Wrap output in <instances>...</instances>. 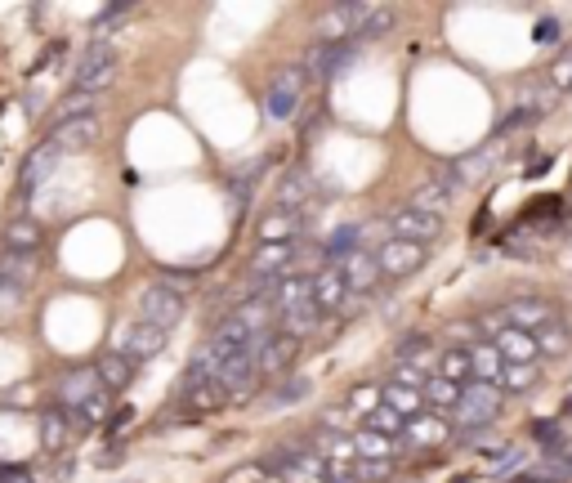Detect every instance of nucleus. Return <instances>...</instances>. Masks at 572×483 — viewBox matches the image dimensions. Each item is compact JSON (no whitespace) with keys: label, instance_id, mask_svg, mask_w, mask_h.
<instances>
[{"label":"nucleus","instance_id":"f257e3e1","mask_svg":"<svg viewBox=\"0 0 572 483\" xmlns=\"http://www.w3.org/2000/svg\"><path fill=\"white\" fill-rule=\"evenodd\" d=\"M54 398H58L63 412H76L81 426H85V421L95 426V421L107 417V385H104V376H99V367H90V363L67 367V372L58 376Z\"/></svg>","mask_w":572,"mask_h":483},{"label":"nucleus","instance_id":"f03ea898","mask_svg":"<svg viewBox=\"0 0 572 483\" xmlns=\"http://www.w3.org/2000/svg\"><path fill=\"white\" fill-rule=\"evenodd\" d=\"M273 305H277V318H282V331L286 336H309L322 327V305H317V296H313V282L309 277H277V287H273Z\"/></svg>","mask_w":572,"mask_h":483},{"label":"nucleus","instance_id":"7ed1b4c3","mask_svg":"<svg viewBox=\"0 0 572 483\" xmlns=\"http://www.w3.org/2000/svg\"><path fill=\"white\" fill-rule=\"evenodd\" d=\"M116 63H121V54H116V45H112V41H90V45H85V54L76 58L72 90L95 99L104 86H112V81H116Z\"/></svg>","mask_w":572,"mask_h":483},{"label":"nucleus","instance_id":"20e7f679","mask_svg":"<svg viewBox=\"0 0 572 483\" xmlns=\"http://www.w3.org/2000/svg\"><path fill=\"white\" fill-rule=\"evenodd\" d=\"M501 408H506V389H501V385L469 380L466 394H461V408L452 412V421H457V426H466L469 434H478V429H487L497 417H501Z\"/></svg>","mask_w":572,"mask_h":483},{"label":"nucleus","instance_id":"39448f33","mask_svg":"<svg viewBox=\"0 0 572 483\" xmlns=\"http://www.w3.org/2000/svg\"><path fill=\"white\" fill-rule=\"evenodd\" d=\"M179 318H184V296L170 282H148L139 291V322L170 336V327H179Z\"/></svg>","mask_w":572,"mask_h":483},{"label":"nucleus","instance_id":"423d86ee","mask_svg":"<svg viewBox=\"0 0 572 483\" xmlns=\"http://www.w3.org/2000/svg\"><path fill=\"white\" fill-rule=\"evenodd\" d=\"M305 67H277V76H273V86H268V95H264V112H268V121H291L300 104H305Z\"/></svg>","mask_w":572,"mask_h":483},{"label":"nucleus","instance_id":"0eeeda50","mask_svg":"<svg viewBox=\"0 0 572 483\" xmlns=\"http://www.w3.org/2000/svg\"><path fill=\"white\" fill-rule=\"evenodd\" d=\"M161 345H166V331H156V327H148V322H139V318L116 331V354H121V358H130L135 367H139V363H148V358H156V354H161Z\"/></svg>","mask_w":572,"mask_h":483},{"label":"nucleus","instance_id":"6e6552de","mask_svg":"<svg viewBox=\"0 0 572 483\" xmlns=\"http://www.w3.org/2000/svg\"><path fill=\"white\" fill-rule=\"evenodd\" d=\"M354 58H358V41H336V45H326V41H317L305 58V67H309V76H322V81H336L340 72H349L354 67Z\"/></svg>","mask_w":572,"mask_h":483},{"label":"nucleus","instance_id":"1a4fd4ad","mask_svg":"<svg viewBox=\"0 0 572 483\" xmlns=\"http://www.w3.org/2000/svg\"><path fill=\"white\" fill-rule=\"evenodd\" d=\"M376 260H380V273H389V277H407V273H416V268L429 260V247H420V242H403V237H389V242L376 247Z\"/></svg>","mask_w":572,"mask_h":483},{"label":"nucleus","instance_id":"9d476101","mask_svg":"<svg viewBox=\"0 0 572 483\" xmlns=\"http://www.w3.org/2000/svg\"><path fill=\"white\" fill-rule=\"evenodd\" d=\"M309 282H313V296H317L322 314H340V309L354 300L349 277H345V268L340 265H322L317 273H309Z\"/></svg>","mask_w":572,"mask_h":483},{"label":"nucleus","instance_id":"9b49d317","mask_svg":"<svg viewBox=\"0 0 572 483\" xmlns=\"http://www.w3.org/2000/svg\"><path fill=\"white\" fill-rule=\"evenodd\" d=\"M296 260H300L296 242H264L251 256V277L256 282H277V277H286V268L296 265Z\"/></svg>","mask_w":572,"mask_h":483},{"label":"nucleus","instance_id":"f8f14e48","mask_svg":"<svg viewBox=\"0 0 572 483\" xmlns=\"http://www.w3.org/2000/svg\"><path fill=\"white\" fill-rule=\"evenodd\" d=\"M389 233L403 237V242H420V247H429V242L443 233V219H438V215L416 211V206H398V211L389 215Z\"/></svg>","mask_w":572,"mask_h":483},{"label":"nucleus","instance_id":"ddd939ff","mask_svg":"<svg viewBox=\"0 0 572 483\" xmlns=\"http://www.w3.org/2000/svg\"><path fill=\"white\" fill-rule=\"evenodd\" d=\"M251 354H256V367L268 376L286 372L291 367V358H296V336H286V331H268L260 336L256 345H251Z\"/></svg>","mask_w":572,"mask_h":483},{"label":"nucleus","instance_id":"4468645a","mask_svg":"<svg viewBox=\"0 0 572 483\" xmlns=\"http://www.w3.org/2000/svg\"><path fill=\"white\" fill-rule=\"evenodd\" d=\"M492 345L501 349V358L510 367H537L541 363V349H537V336L532 331H519V327H506L492 336Z\"/></svg>","mask_w":572,"mask_h":483},{"label":"nucleus","instance_id":"2eb2a0df","mask_svg":"<svg viewBox=\"0 0 572 483\" xmlns=\"http://www.w3.org/2000/svg\"><path fill=\"white\" fill-rule=\"evenodd\" d=\"M99 139V116L90 112V116H72V121H58L50 135V144L58 153H76V148H90Z\"/></svg>","mask_w":572,"mask_h":483},{"label":"nucleus","instance_id":"dca6fc26","mask_svg":"<svg viewBox=\"0 0 572 483\" xmlns=\"http://www.w3.org/2000/svg\"><path fill=\"white\" fill-rule=\"evenodd\" d=\"M309 448L317 457H326V466H358V448H354V434H340V429H313Z\"/></svg>","mask_w":572,"mask_h":483},{"label":"nucleus","instance_id":"f3484780","mask_svg":"<svg viewBox=\"0 0 572 483\" xmlns=\"http://www.w3.org/2000/svg\"><path fill=\"white\" fill-rule=\"evenodd\" d=\"M58 157H63V153H58L54 144L32 148V153H27V161H23V170H18V193H23V197H32V193H36V188H41V184L54 175Z\"/></svg>","mask_w":572,"mask_h":483},{"label":"nucleus","instance_id":"a211bd4d","mask_svg":"<svg viewBox=\"0 0 572 483\" xmlns=\"http://www.w3.org/2000/svg\"><path fill=\"white\" fill-rule=\"evenodd\" d=\"M256 376H260L256 354H251V345H242V349H233V354L224 358V367H219V389H224V394H242Z\"/></svg>","mask_w":572,"mask_h":483},{"label":"nucleus","instance_id":"6ab92c4d","mask_svg":"<svg viewBox=\"0 0 572 483\" xmlns=\"http://www.w3.org/2000/svg\"><path fill=\"white\" fill-rule=\"evenodd\" d=\"M501 314L510 318V327L532 331V336H537V331H541L550 318H559V314H555V305H546V300H537V296H523V300H515V305H506Z\"/></svg>","mask_w":572,"mask_h":483},{"label":"nucleus","instance_id":"aec40b11","mask_svg":"<svg viewBox=\"0 0 572 483\" xmlns=\"http://www.w3.org/2000/svg\"><path fill=\"white\" fill-rule=\"evenodd\" d=\"M394 5H354V36L376 41V36H389L394 32Z\"/></svg>","mask_w":572,"mask_h":483},{"label":"nucleus","instance_id":"412c9836","mask_svg":"<svg viewBox=\"0 0 572 483\" xmlns=\"http://www.w3.org/2000/svg\"><path fill=\"white\" fill-rule=\"evenodd\" d=\"M345 268V277H349V291L354 296H363L376 287V277H380V260H376V247H363V251H354L349 260H340Z\"/></svg>","mask_w":572,"mask_h":483},{"label":"nucleus","instance_id":"4be33fe9","mask_svg":"<svg viewBox=\"0 0 572 483\" xmlns=\"http://www.w3.org/2000/svg\"><path fill=\"white\" fill-rule=\"evenodd\" d=\"M497 157H501V139H492L487 148H474V153H466V157H457L447 170L457 175V184H474V179H483V175L497 166Z\"/></svg>","mask_w":572,"mask_h":483},{"label":"nucleus","instance_id":"5701e85b","mask_svg":"<svg viewBox=\"0 0 572 483\" xmlns=\"http://www.w3.org/2000/svg\"><path fill=\"white\" fill-rule=\"evenodd\" d=\"M313 197H317V184H313L309 170H291L277 188V211H305Z\"/></svg>","mask_w":572,"mask_h":483},{"label":"nucleus","instance_id":"b1692460","mask_svg":"<svg viewBox=\"0 0 572 483\" xmlns=\"http://www.w3.org/2000/svg\"><path fill=\"white\" fill-rule=\"evenodd\" d=\"M380 403H385V408H394L403 421H416L420 412H429V403H425V389H407V385H394V380L380 389Z\"/></svg>","mask_w":572,"mask_h":483},{"label":"nucleus","instance_id":"393cba45","mask_svg":"<svg viewBox=\"0 0 572 483\" xmlns=\"http://www.w3.org/2000/svg\"><path fill=\"white\" fill-rule=\"evenodd\" d=\"M317 41L336 45V41H354V5H331L317 18Z\"/></svg>","mask_w":572,"mask_h":483},{"label":"nucleus","instance_id":"a878e982","mask_svg":"<svg viewBox=\"0 0 572 483\" xmlns=\"http://www.w3.org/2000/svg\"><path fill=\"white\" fill-rule=\"evenodd\" d=\"M469 363H474V380L501 385V376H506V358H501V349H497L492 340H478V345H469Z\"/></svg>","mask_w":572,"mask_h":483},{"label":"nucleus","instance_id":"bb28decb","mask_svg":"<svg viewBox=\"0 0 572 483\" xmlns=\"http://www.w3.org/2000/svg\"><path fill=\"white\" fill-rule=\"evenodd\" d=\"M305 228V215L300 211H268L260 224L264 242H296V233Z\"/></svg>","mask_w":572,"mask_h":483},{"label":"nucleus","instance_id":"cd10ccee","mask_svg":"<svg viewBox=\"0 0 572 483\" xmlns=\"http://www.w3.org/2000/svg\"><path fill=\"white\" fill-rule=\"evenodd\" d=\"M363 429L380 434V438H394V443H403V434H407V421H403V417H398L394 408L376 403L371 412H363Z\"/></svg>","mask_w":572,"mask_h":483},{"label":"nucleus","instance_id":"c85d7f7f","mask_svg":"<svg viewBox=\"0 0 572 483\" xmlns=\"http://www.w3.org/2000/svg\"><path fill=\"white\" fill-rule=\"evenodd\" d=\"M461 394H466V385H452V380H443V376H429V380H425V403H429V412H457V408H461Z\"/></svg>","mask_w":572,"mask_h":483},{"label":"nucleus","instance_id":"c756f323","mask_svg":"<svg viewBox=\"0 0 572 483\" xmlns=\"http://www.w3.org/2000/svg\"><path fill=\"white\" fill-rule=\"evenodd\" d=\"M5 242H9V251H18V256H32V251L41 247V228H36V219H27V215L9 219V228H5Z\"/></svg>","mask_w":572,"mask_h":483},{"label":"nucleus","instance_id":"7c9ffc66","mask_svg":"<svg viewBox=\"0 0 572 483\" xmlns=\"http://www.w3.org/2000/svg\"><path fill=\"white\" fill-rule=\"evenodd\" d=\"M407 206H416V211H425V215H438V219H443V211L452 206V193H447L443 184L425 179L420 188H412V202H407Z\"/></svg>","mask_w":572,"mask_h":483},{"label":"nucleus","instance_id":"2f4dec72","mask_svg":"<svg viewBox=\"0 0 572 483\" xmlns=\"http://www.w3.org/2000/svg\"><path fill=\"white\" fill-rule=\"evenodd\" d=\"M568 345H572V331H568V322H564V318H550L541 331H537V349H541L546 358L568 354Z\"/></svg>","mask_w":572,"mask_h":483},{"label":"nucleus","instance_id":"473e14b6","mask_svg":"<svg viewBox=\"0 0 572 483\" xmlns=\"http://www.w3.org/2000/svg\"><path fill=\"white\" fill-rule=\"evenodd\" d=\"M354 448H358V461H389L403 443L380 438V434H371V429H354Z\"/></svg>","mask_w":572,"mask_h":483},{"label":"nucleus","instance_id":"72a5a7b5","mask_svg":"<svg viewBox=\"0 0 572 483\" xmlns=\"http://www.w3.org/2000/svg\"><path fill=\"white\" fill-rule=\"evenodd\" d=\"M438 376L452 380V385H469V380H474L469 349H443V354H438Z\"/></svg>","mask_w":572,"mask_h":483},{"label":"nucleus","instance_id":"f704fd0d","mask_svg":"<svg viewBox=\"0 0 572 483\" xmlns=\"http://www.w3.org/2000/svg\"><path fill=\"white\" fill-rule=\"evenodd\" d=\"M260 170H264V161H251V166L233 170V179H228V193H233V206H237V211L251 202V193H256V184H260Z\"/></svg>","mask_w":572,"mask_h":483},{"label":"nucleus","instance_id":"c9c22d12","mask_svg":"<svg viewBox=\"0 0 572 483\" xmlns=\"http://www.w3.org/2000/svg\"><path fill=\"white\" fill-rule=\"evenodd\" d=\"M95 367H99V376H104L107 389H125V385H130V376H135V363H130V358H121L116 349H112V354H104Z\"/></svg>","mask_w":572,"mask_h":483},{"label":"nucleus","instance_id":"e433bc0d","mask_svg":"<svg viewBox=\"0 0 572 483\" xmlns=\"http://www.w3.org/2000/svg\"><path fill=\"white\" fill-rule=\"evenodd\" d=\"M67 434H72V429H67V412H63V408H45V412H41V443H45L50 452H58V448L67 443Z\"/></svg>","mask_w":572,"mask_h":483},{"label":"nucleus","instance_id":"4c0bfd02","mask_svg":"<svg viewBox=\"0 0 572 483\" xmlns=\"http://www.w3.org/2000/svg\"><path fill=\"white\" fill-rule=\"evenodd\" d=\"M532 438L541 443L546 461H550V457H564V452H568V438H564L559 421H537V426H532Z\"/></svg>","mask_w":572,"mask_h":483},{"label":"nucleus","instance_id":"58836bf2","mask_svg":"<svg viewBox=\"0 0 572 483\" xmlns=\"http://www.w3.org/2000/svg\"><path fill=\"white\" fill-rule=\"evenodd\" d=\"M27 277H32V256H18V251H5V256H0V282L23 287Z\"/></svg>","mask_w":572,"mask_h":483},{"label":"nucleus","instance_id":"ea45409f","mask_svg":"<svg viewBox=\"0 0 572 483\" xmlns=\"http://www.w3.org/2000/svg\"><path fill=\"white\" fill-rule=\"evenodd\" d=\"M438 438H447V426H438L434 417L407 421V434H403V443H438Z\"/></svg>","mask_w":572,"mask_h":483},{"label":"nucleus","instance_id":"a19ab883","mask_svg":"<svg viewBox=\"0 0 572 483\" xmlns=\"http://www.w3.org/2000/svg\"><path fill=\"white\" fill-rule=\"evenodd\" d=\"M537 376H541V367H510V363H506V376H501V389H506V394H532Z\"/></svg>","mask_w":572,"mask_h":483},{"label":"nucleus","instance_id":"79ce46f5","mask_svg":"<svg viewBox=\"0 0 572 483\" xmlns=\"http://www.w3.org/2000/svg\"><path fill=\"white\" fill-rule=\"evenodd\" d=\"M309 394V380H300V376H291L286 385H277V394H268V408L273 412H282V408H291V403H300Z\"/></svg>","mask_w":572,"mask_h":483},{"label":"nucleus","instance_id":"37998d69","mask_svg":"<svg viewBox=\"0 0 572 483\" xmlns=\"http://www.w3.org/2000/svg\"><path fill=\"white\" fill-rule=\"evenodd\" d=\"M519 466H527V452H523V448H501L487 475H492V479H501V475H510V470H519Z\"/></svg>","mask_w":572,"mask_h":483},{"label":"nucleus","instance_id":"c03bdc74","mask_svg":"<svg viewBox=\"0 0 572 483\" xmlns=\"http://www.w3.org/2000/svg\"><path fill=\"white\" fill-rule=\"evenodd\" d=\"M394 385H407V389H425V380H429V372L425 367H416V363H394V376H389Z\"/></svg>","mask_w":572,"mask_h":483},{"label":"nucleus","instance_id":"a18cd8bd","mask_svg":"<svg viewBox=\"0 0 572 483\" xmlns=\"http://www.w3.org/2000/svg\"><path fill=\"white\" fill-rule=\"evenodd\" d=\"M90 112H95V99H90V95H76V90H72V95L63 99V107H58V121H72V116H90Z\"/></svg>","mask_w":572,"mask_h":483},{"label":"nucleus","instance_id":"49530a36","mask_svg":"<svg viewBox=\"0 0 572 483\" xmlns=\"http://www.w3.org/2000/svg\"><path fill=\"white\" fill-rule=\"evenodd\" d=\"M130 14V5H107L104 14H99V23H95V41H107V32H112V23H121Z\"/></svg>","mask_w":572,"mask_h":483},{"label":"nucleus","instance_id":"de8ad7c7","mask_svg":"<svg viewBox=\"0 0 572 483\" xmlns=\"http://www.w3.org/2000/svg\"><path fill=\"white\" fill-rule=\"evenodd\" d=\"M354 470H358V479H363V483H371V479H389V470H394V466H389V461H358Z\"/></svg>","mask_w":572,"mask_h":483},{"label":"nucleus","instance_id":"09e8293b","mask_svg":"<svg viewBox=\"0 0 572 483\" xmlns=\"http://www.w3.org/2000/svg\"><path fill=\"white\" fill-rule=\"evenodd\" d=\"M559 36H564L559 18H541V23H537V45H555Z\"/></svg>","mask_w":572,"mask_h":483},{"label":"nucleus","instance_id":"8fccbe9b","mask_svg":"<svg viewBox=\"0 0 572 483\" xmlns=\"http://www.w3.org/2000/svg\"><path fill=\"white\" fill-rule=\"evenodd\" d=\"M0 483H32L27 470H14V466H0Z\"/></svg>","mask_w":572,"mask_h":483},{"label":"nucleus","instance_id":"3c124183","mask_svg":"<svg viewBox=\"0 0 572 483\" xmlns=\"http://www.w3.org/2000/svg\"><path fill=\"white\" fill-rule=\"evenodd\" d=\"M130 417H135V412H130V408H125V412H116V417H112V429H121V426H130Z\"/></svg>","mask_w":572,"mask_h":483},{"label":"nucleus","instance_id":"603ef678","mask_svg":"<svg viewBox=\"0 0 572 483\" xmlns=\"http://www.w3.org/2000/svg\"><path fill=\"white\" fill-rule=\"evenodd\" d=\"M564 417H572V394H568V398H564Z\"/></svg>","mask_w":572,"mask_h":483}]
</instances>
